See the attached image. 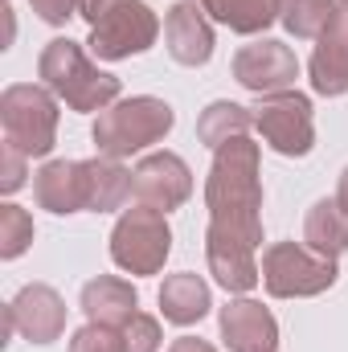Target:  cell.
Listing matches in <instances>:
<instances>
[{
    "label": "cell",
    "mask_w": 348,
    "mask_h": 352,
    "mask_svg": "<svg viewBox=\"0 0 348 352\" xmlns=\"http://www.w3.org/2000/svg\"><path fill=\"white\" fill-rule=\"evenodd\" d=\"M83 311H87L90 324L123 328L140 311V291L119 274H98L83 287Z\"/></svg>",
    "instance_id": "cell-17"
},
{
    "label": "cell",
    "mask_w": 348,
    "mask_h": 352,
    "mask_svg": "<svg viewBox=\"0 0 348 352\" xmlns=\"http://www.w3.org/2000/svg\"><path fill=\"white\" fill-rule=\"evenodd\" d=\"M98 4H107V0H87V4H83V16H90V12H94Z\"/></svg>",
    "instance_id": "cell-31"
},
{
    "label": "cell",
    "mask_w": 348,
    "mask_h": 352,
    "mask_svg": "<svg viewBox=\"0 0 348 352\" xmlns=\"http://www.w3.org/2000/svg\"><path fill=\"white\" fill-rule=\"evenodd\" d=\"M345 8H336L332 0H279V25L299 37V41H316Z\"/></svg>",
    "instance_id": "cell-23"
},
{
    "label": "cell",
    "mask_w": 348,
    "mask_h": 352,
    "mask_svg": "<svg viewBox=\"0 0 348 352\" xmlns=\"http://www.w3.org/2000/svg\"><path fill=\"white\" fill-rule=\"evenodd\" d=\"M221 340L230 352H274L279 349V324L259 299H230L217 316Z\"/></svg>",
    "instance_id": "cell-12"
},
{
    "label": "cell",
    "mask_w": 348,
    "mask_h": 352,
    "mask_svg": "<svg viewBox=\"0 0 348 352\" xmlns=\"http://www.w3.org/2000/svg\"><path fill=\"white\" fill-rule=\"evenodd\" d=\"M168 352H217V349L209 340H201V336H180V340H173Z\"/></svg>",
    "instance_id": "cell-29"
},
{
    "label": "cell",
    "mask_w": 348,
    "mask_h": 352,
    "mask_svg": "<svg viewBox=\"0 0 348 352\" xmlns=\"http://www.w3.org/2000/svg\"><path fill=\"white\" fill-rule=\"evenodd\" d=\"M83 173H87V209L90 213H115V209L127 205L135 176L127 173L119 160L94 156V160H83Z\"/></svg>",
    "instance_id": "cell-19"
},
{
    "label": "cell",
    "mask_w": 348,
    "mask_h": 352,
    "mask_svg": "<svg viewBox=\"0 0 348 352\" xmlns=\"http://www.w3.org/2000/svg\"><path fill=\"white\" fill-rule=\"evenodd\" d=\"M164 45L180 66H205L213 58V25L193 0H176L164 8Z\"/></svg>",
    "instance_id": "cell-13"
},
{
    "label": "cell",
    "mask_w": 348,
    "mask_h": 352,
    "mask_svg": "<svg viewBox=\"0 0 348 352\" xmlns=\"http://www.w3.org/2000/svg\"><path fill=\"white\" fill-rule=\"evenodd\" d=\"M254 127L279 156H307L316 148V119H312V98L299 90H279L262 94L254 107Z\"/></svg>",
    "instance_id": "cell-8"
},
{
    "label": "cell",
    "mask_w": 348,
    "mask_h": 352,
    "mask_svg": "<svg viewBox=\"0 0 348 352\" xmlns=\"http://www.w3.org/2000/svg\"><path fill=\"white\" fill-rule=\"evenodd\" d=\"M336 258L312 250L307 242H274L262 250V287L274 299H312L336 287Z\"/></svg>",
    "instance_id": "cell-5"
},
{
    "label": "cell",
    "mask_w": 348,
    "mask_h": 352,
    "mask_svg": "<svg viewBox=\"0 0 348 352\" xmlns=\"http://www.w3.org/2000/svg\"><path fill=\"white\" fill-rule=\"evenodd\" d=\"M213 307V295H209V283L193 270H180V274H168L164 287H160V311L168 324H201Z\"/></svg>",
    "instance_id": "cell-18"
},
{
    "label": "cell",
    "mask_w": 348,
    "mask_h": 352,
    "mask_svg": "<svg viewBox=\"0 0 348 352\" xmlns=\"http://www.w3.org/2000/svg\"><path fill=\"white\" fill-rule=\"evenodd\" d=\"M336 201H340V205L348 209V168L340 173V188H336Z\"/></svg>",
    "instance_id": "cell-30"
},
{
    "label": "cell",
    "mask_w": 348,
    "mask_h": 352,
    "mask_svg": "<svg viewBox=\"0 0 348 352\" xmlns=\"http://www.w3.org/2000/svg\"><path fill=\"white\" fill-rule=\"evenodd\" d=\"M90 21V54L102 62H123L148 54L160 37V16L144 0H107L87 16Z\"/></svg>",
    "instance_id": "cell-4"
},
{
    "label": "cell",
    "mask_w": 348,
    "mask_h": 352,
    "mask_svg": "<svg viewBox=\"0 0 348 352\" xmlns=\"http://www.w3.org/2000/svg\"><path fill=\"white\" fill-rule=\"evenodd\" d=\"M173 254V226L152 205H131L111 230V258L127 274H160Z\"/></svg>",
    "instance_id": "cell-7"
},
{
    "label": "cell",
    "mask_w": 348,
    "mask_h": 352,
    "mask_svg": "<svg viewBox=\"0 0 348 352\" xmlns=\"http://www.w3.org/2000/svg\"><path fill=\"white\" fill-rule=\"evenodd\" d=\"M303 242L328 258H340L348 250V209L336 197H324L307 209V221H303Z\"/></svg>",
    "instance_id": "cell-20"
},
{
    "label": "cell",
    "mask_w": 348,
    "mask_h": 352,
    "mask_svg": "<svg viewBox=\"0 0 348 352\" xmlns=\"http://www.w3.org/2000/svg\"><path fill=\"white\" fill-rule=\"evenodd\" d=\"M70 352H127L123 349V332L119 328H107V324H90L78 328L70 336Z\"/></svg>",
    "instance_id": "cell-26"
},
{
    "label": "cell",
    "mask_w": 348,
    "mask_h": 352,
    "mask_svg": "<svg viewBox=\"0 0 348 352\" xmlns=\"http://www.w3.org/2000/svg\"><path fill=\"white\" fill-rule=\"evenodd\" d=\"M205 16H213L217 25L254 37L262 29H270L279 21V0H193Z\"/></svg>",
    "instance_id": "cell-21"
},
{
    "label": "cell",
    "mask_w": 348,
    "mask_h": 352,
    "mask_svg": "<svg viewBox=\"0 0 348 352\" xmlns=\"http://www.w3.org/2000/svg\"><path fill=\"white\" fill-rule=\"evenodd\" d=\"M262 152L259 144L230 140L226 148L213 152V164L205 176V209H209V230L230 234L262 246Z\"/></svg>",
    "instance_id": "cell-1"
},
{
    "label": "cell",
    "mask_w": 348,
    "mask_h": 352,
    "mask_svg": "<svg viewBox=\"0 0 348 352\" xmlns=\"http://www.w3.org/2000/svg\"><path fill=\"white\" fill-rule=\"evenodd\" d=\"M332 4H336V8H348V0H332Z\"/></svg>",
    "instance_id": "cell-32"
},
{
    "label": "cell",
    "mask_w": 348,
    "mask_h": 352,
    "mask_svg": "<svg viewBox=\"0 0 348 352\" xmlns=\"http://www.w3.org/2000/svg\"><path fill=\"white\" fill-rule=\"evenodd\" d=\"M33 242V217L21 205H0V258H21Z\"/></svg>",
    "instance_id": "cell-24"
},
{
    "label": "cell",
    "mask_w": 348,
    "mask_h": 352,
    "mask_svg": "<svg viewBox=\"0 0 348 352\" xmlns=\"http://www.w3.org/2000/svg\"><path fill=\"white\" fill-rule=\"evenodd\" d=\"M37 78L54 90L70 111H83V115L107 111L111 102H119V78L107 74V70H98L90 62L87 50L78 41H70V37H54L41 50Z\"/></svg>",
    "instance_id": "cell-2"
},
{
    "label": "cell",
    "mask_w": 348,
    "mask_h": 352,
    "mask_svg": "<svg viewBox=\"0 0 348 352\" xmlns=\"http://www.w3.org/2000/svg\"><path fill=\"white\" fill-rule=\"evenodd\" d=\"M238 87H246L250 94H279V90H291L299 78V58L291 45L274 41V37H259L250 45H242L230 62Z\"/></svg>",
    "instance_id": "cell-9"
},
{
    "label": "cell",
    "mask_w": 348,
    "mask_h": 352,
    "mask_svg": "<svg viewBox=\"0 0 348 352\" xmlns=\"http://www.w3.org/2000/svg\"><path fill=\"white\" fill-rule=\"evenodd\" d=\"M8 311H12L17 332H21L29 344H54V340H62V332H66V299H62L54 287H45V283L21 287L17 299L8 303Z\"/></svg>",
    "instance_id": "cell-11"
},
{
    "label": "cell",
    "mask_w": 348,
    "mask_h": 352,
    "mask_svg": "<svg viewBox=\"0 0 348 352\" xmlns=\"http://www.w3.org/2000/svg\"><path fill=\"white\" fill-rule=\"evenodd\" d=\"M131 197L135 205H152L160 213L180 209L193 197V173L176 152H152L131 168Z\"/></svg>",
    "instance_id": "cell-10"
},
{
    "label": "cell",
    "mask_w": 348,
    "mask_h": 352,
    "mask_svg": "<svg viewBox=\"0 0 348 352\" xmlns=\"http://www.w3.org/2000/svg\"><path fill=\"white\" fill-rule=\"evenodd\" d=\"M307 74H312V90L324 98L348 94V8L316 37Z\"/></svg>",
    "instance_id": "cell-15"
},
{
    "label": "cell",
    "mask_w": 348,
    "mask_h": 352,
    "mask_svg": "<svg viewBox=\"0 0 348 352\" xmlns=\"http://www.w3.org/2000/svg\"><path fill=\"white\" fill-rule=\"evenodd\" d=\"M205 263H209V274H213L230 295L254 291L259 278H262V266H259V258H254V246L242 242V238L217 234V230H205Z\"/></svg>",
    "instance_id": "cell-14"
},
{
    "label": "cell",
    "mask_w": 348,
    "mask_h": 352,
    "mask_svg": "<svg viewBox=\"0 0 348 352\" xmlns=\"http://www.w3.org/2000/svg\"><path fill=\"white\" fill-rule=\"evenodd\" d=\"M33 12L45 21V25H66L70 16H83V4L87 0H29Z\"/></svg>",
    "instance_id": "cell-28"
},
{
    "label": "cell",
    "mask_w": 348,
    "mask_h": 352,
    "mask_svg": "<svg viewBox=\"0 0 348 352\" xmlns=\"http://www.w3.org/2000/svg\"><path fill=\"white\" fill-rule=\"evenodd\" d=\"M173 123H176V111L164 98L135 94V98H119L107 111H98V119L90 127V140H94L98 156L127 160V156L160 144L173 131Z\"/></svg>",
    "instance_id": "cell-3"
},
{
    "label": "cell",
    "mask_w": 348,
    "mask_h": 352,
    "mask_svg": "<svg viewBox=\"0 0 348 352\" xmlns=\"http://www.w3.org/2000/svg\"><path fill=\"white\" fill-rule=\"evenodd\" d=\"M119 332H123V349H127V352H160V344H164L160 320H156V316H148V311H135Z\"/></svg>",
    "instance_id": "cell-25"
},
{
    "label": "cell",
    "mask_w": 348,
    "mask_h": 352,
    "mask_svg": "<svg viewBox=\"0 0 348 352\" xmlns=\"http://www.w3.org/2000/svg\"><path fill=\"white\" fill-rule=\"evenodd\" d=\"M250 127H254V111H250V107H238V102H230V98H217V102H209V107L201 111V119H197V140L217 152V148H226L230 140H242Z\"/></svg>",
    "instance_id": "cell-22"
},
{
    "label": "cell",
    "mask_w": 348,
    "mask_h": 352,
    "mask_svg": "<svg viewBox=\"0 0 348 352\" xmlns=\"http://www.w3.org/2000/svg\"><path fill=\"white\" fill-rule=\"evenodd\" d=\"M25 176H29V156L4 140L0 144V192H17L25 184Z\"/></svg>",
    "instance_id": "cell-27"
},
{
    "label": "cell",
    "mask_w": 348,
    "mask_h": 352,
    "mask_svg": "<svg viewBox=\"0 0 348 352\" xmlns=\"http://www.w3.org/2000/svg\"><path fill=\"white\" fill-rule=\"evenodd\" d=\"M4 140L25 156H50L58 144V98L50 87L17 82L0 94Z\"/></svg>",
    "instance_id": "cell-6"
},
{
    "label": "cell",
    "mask_w": 348,
    "mask_h": 352,
    "mask_svg": "<svg viewBox=\"0 0 348 352\" xmlns=\"http://www.w3.org/2000/svg\"><path fill=\"white\" fill-rule=\"evenodd\" d=\"M33 197L41 209L70 217L87 209V173L83 160H50L33 173Z\"/></svg>",
    "instance_id": "cell-16"
}]
</instances>
